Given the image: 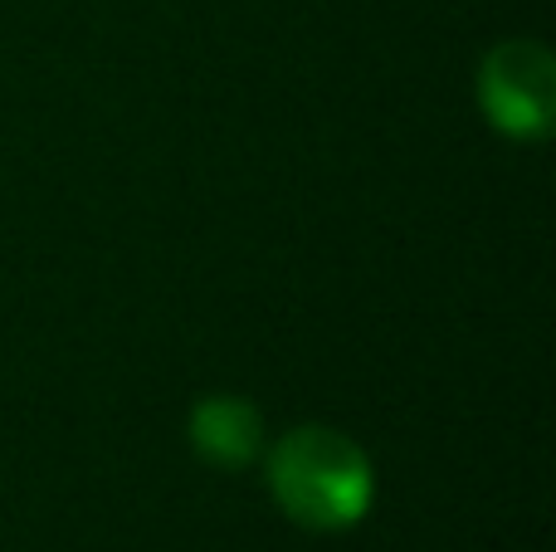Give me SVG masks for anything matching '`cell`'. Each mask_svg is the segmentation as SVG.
<instances>
[{"label": "cell", "instance_id": "obj_2", "mask_svg": "<svg viewBox=\"0 0 556 552\" xmlns=\"http://www.w3.org/2000/svg\"><path fill=\"white\" fill-rule=\"evenodd\" d=\"M479 93L489 117L513 137L547 133L552 117V64L538 45H503L483 59Z\"/></svg>", "mask_w": 556, "mask_h": 552}, {"label": "cell", "instance_id": "obj_3", "mask_svg": "<svg viewBox=\"0 0 556 552\" xmlns=\"http://www.w3.org/2000/svg\"><path fill=\"white\" fill-rule=\"evenodd\" d=\"M191 436H195V446H201V455H211L215 465H240V460H250L254 446H260V416H254L244 401L215 397V401H205V406H195Z\"/></svg>", "mask_w": 556, "mask_h": 552}, {"label": "cell", "instance_id": "obj_1", "mask_svg": "<svg viewBox=\"0 0 556 552\" xmlns=\"http://www.w3.org/2000/svg\"><path fill=\"white\" fill-rule=\"evenodd\" d=\"M274 494L298 524L346 528L371 504V465L337 430H293L274 455Z\"/></svg>", "mask_w": 556, "mask_h": 552}]
</instances>
